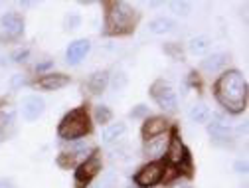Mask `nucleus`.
Returning a JSON list of instances; mask_svg holds the SVG:
<instances>
[{
	"label": "nucleus",
	"instance_id": "obj_24",
	"mask_svg": "<svg viewBox=\"0 0 249 188\" xmlns=\"http://www.w3.org/2000/svg\"><path fill=\"white\" fill-rule=\"evenodd\" d=\"M89 150H91L89 143H85V141H79V143H75V147H73L71 154H73V156H89V154H87Z\"/></svg>",
	"mask_w": 249,
	"mask_h": 188
},
{
	"label": "nucleus",
	"instance_id": "obj_14",
	"mask_svg": "<svg viewBox=\"0 0 249 188\" xmlns=\"http://www.w3.org/2000/svg\"><path fill=\"white\" fill-rule=\"evenodd\" d=\"M166 129H168V119H164V117H150L142 125V137L146 141V139H152V137H157L160 133H166Z\"/></svg>",
	"mask_w": 249,
	"mask_h": 188
},
{
	"label": "nucleus",
	"instance_id": "obj_21",
	"mask_svg": "<svg viewBox=\"0 0 249 188\" xmlns=\"http://www.w3.org/2000/svg\"><path fill=\"white\" fill-rule=\"evenodd\" d=\"M95 119H97V123L105 125V123H109L113 119V113H111V109L107 105H99V107H95Z\"/></svg>",
	"mask_w": 249,
	"mask_h": 188
},
{
	"label": "nucleus",
	"instance_id": "obj_23",
	"mask_svg": "<svg viewBox=\"0 0 249 188\" xmlns=\"http://www.w3.org/2000/svg\"><path fill=\"white\" fill-rule=\"evenodd\" d=\"M164 52L170 54L174 59H182V48H180V44L168 42V44H164Z\"/></svg>",
	"mask_w": 249,
	"mask_h": 188
},
{
	"label": "nucleus",
	"instance_id": "obj_15",
	"mask_svg": "<svg viewBox=\"0 0 249 188\" xmlns=\"http://www.w3.org/2000/svg\"><path fill=\"white\" fill-rule=\"evenodd\" d=\"M230 56L224 54V52H217V54H212L208 56L206 59H202V70L204 72H220L226 64H228Z\"/></svg>",
	"mask_w": 249,
	"mask_h": 188
},
{
	"label": "nucleus",
	"instance_id": "obj_7",
	"mask_svg": "<svg viewBox=\"0 0 249 188\" xmlns=\"http://www.w3.org/2000/svg\"><path fill=\"white\" fill-rule=\"evenodd\" d=\"M208 133H210V137L215 145H228L233 139V129L220 115H215V119H212L208 123Z\"/></svg>",
	"mask_w": 249,
	"mask_h": 188
},
{
	"label": "nucleus",
	"instance_id": "obj_18",
	"mask_svg": "<svg viewBox=\"0 0 249 188\" xmlns=\"http://www.w3.org/2000/svg\"><path fill=\"white\" fill-rule=\"evenodd\" d=\"M124 133H127V125H124L123 121H119V123L109 125V127L103 131L101 139H103V143H105V145H113V143H115V141H119Z\"/></svg>",
	"mask_w": 249,
	"mask_h": 188
},
{
	"label": "nucleus",
	"instance_id": "obj_5",
	"mask_svg": "<svg viewBox=\"0 0 249 188\" xmlns=\"http://www.w3.org/2000/svg\"><path fill=\"white\" fill-rule=\"evenodd\" d=\"M101 165H103V161H101V152L99 150H93L87 159L77 167V170H75V184L81 188V186H85V184H89L93 178H95L99 172H101Z\"/></svg>",
	"mask_w": 249,
	"mask_h": 188
},
{
	"label": "nucleus",
	"instance_id": "obj_1",
	"mask_svg": "<svg viewBox=\"0 0 249 188\" xmlns=\"http://www.w3.org/2000/svg\"><path fill=\"white\" fill-rule=\"evenodd\" d=\"M213 91H215V99L220 101V105L226 111H230L233 115L245 111L247 81L237 70H231V72H226L224 75H220V79L213 85Z\"/></svg>",
	"mask_w": 249,
	"mask_h": 188
},
{
	"label": "nucleus",
	"instance_id": "obj_4",
	"mask_svg": "<svg viewBox=\"0 0 249 188\" xmlns=\"http://www.w3.org/2000/svg\"><path fill=\"white\" fill-rule=\"evenodd\" d=\"M150 97L157 101V105L164 111H176V107H178L176 93H174L172 85L164 79H157L150 85Z\"/></svg>",
	"mask_w": 249,
	"mask_h": 188
},
{
	"label": "nucleus",
	"instance_id": "obj_25",
	"mask_svg": "<svg viewBox=\"0 0 249 188\" xmlns=\"http://www.w3.org/2000/svg\"><path fill=\"white\" fill-rule=\"evenodd\" d=\"M57 165H59V167H64V169H70V167L75 165V156H73L71 152H70V154H68V152L59 154V156H57Z\"/></svg>",
	"mask_w": 249,
	"mask_h": 188
},
{
	"label": "nucleus",
	"instance_id": "obj_31",
	"mask_svg": "<svg viewBox=\"0 0 249 188\" xmlns=\"http://www.w3.org/2000/svg\"><path fill=\"white\" fill-rule=\"evenodd\" d=\"M233 169H235V172H247V163L245 161H237L235 165H233Z\"/></svg>",
	"mask_w": 249,
	"mask_h": 188
},
{
	"label": "nucleus",
	"instance_id": "obj_13",
	"mask_svg": "<svg viewBox=\"0 0 249 188\" xmlns=\"http://www.w3.org/2000/svg\"><path fill=\"white\" fill-rule=\"evenodd\" d=\"M70 83V75L66 74H46L36 81V87L44 91H57L61 87H66Z\"/></svg>",
	"mask_w": 249,
	"mask_h": 188
},
{
	"label": "nucleus",
	"instance_id": "obj_11",
	"mask_svg": "<svg viewBox=\"0 0 249 188\" xmlns=\"http://www.w3.org/2000/svg\"><path fill=\"white\" fill-rule=\"evenodd\" d=\"M89 50H91V42H89V40H85V38L73 40V42L68 46V52H66L68 64H70V66H77L79 61L89 54Z\"/></svg>",
	"mask_w": 249,
	"mask_h": 188
},
{
	"label": "nucleus",
	"instance_id": "obj_19",
	"mask_svg": "<svg viewBox=\"0 0 249 188\" xmlns=\"http://www.w3.org/2000/svg\"><path fill=\"white\" fill-rule=\"evenodd\" d=\"M210 44H212V40H210L208 36H196V38L190 40L188 50H190L194 56H202V54H206V52L210 50Z\"/></svg>",
	"mask_w": 249,
	"mask_h": 188
},
{
	"label": "nucleus",
	"instance_id": "obj_6",
	"mask_svg": "<svg viewBox=\"0 0 249 188\" xmlns=\"http://www.w3.org/2000/svg\"><path fill=\"white\" fill-rule=\"evenodd\" d=\"M164 178V167L162 163H148L144 165L137 174H135V184L139 188H154L157 184H160Z\"/></svg>",
	"mask_w": 249,
	"mask_h": 188
},
{
	"label": "nucleus",
	"instance_id": "obj_16",
	"mask_svg": "<svg viewBox=\"0 0 249 188\" xmlns=\"http://www.w3.org/2000/svg\"><path fill=\"white\" fill-rule=\"evenodd\" d=\"M107 85H109V72H95L87 81V87L93 95H101L107 89Z\"/></svg>",
	"mask_w": 249,
	"mask_h": 188
},
{
	"label": "nucleus",
	"instance_id": "obj_8",
	"mask_svg": "<svg viewBox=\"0 0 249 188\" xmlns=\"http://www.w3.org/2000/svg\"><path fill=\"white\" fill-rule=\"evenodd\" d=\"M46 111V103L38 95H26L22 99V117L26 121H36Z\"/></svg>",
	"mask_w": 249,
	"mask_h": 188
},
{
	"label": "nucleus",
	"instance_id": "obj_33",
	"mask_svg": "<svg viewBox=\"0 0 249 188\" xmlns=\"http://www.w3.org/2000/svg\"><path fill=\"white\" fill-rule=\"evenodd\" d=\"M0 188H12L10 184H4V182H0Z\"/></svg>",
	"mask_w": 249,
	"mask_h": 188
},
{
	"label": "nucleus",
	"instance_id": "obj_29",
	"mask_svg": "<svg viewBox=\"0 0 249 188\" xmlns=\"http://www.w3.org/2000/svg\"><path fill=\"white\" fill-rule=\"evenodd\" d=\"M28 56H30V50H16V52L12 54V59L16 61V64H22V61L28 59Z\"/></svg>",
	"mask_w": 249,
	"mask_h": 188
},
{
	"label": "nucleus",
	"instance_id": "obj_34",
	"mask_svg": "<svg viewBox=\"0 0 249 188\" xmlns=\"http://www.w3.org/2000/svg\"><path fill=\"white\" fill-rule=\"evenodd\" d=\"M0 141H2V131H0Z\"/></svg>",
	"mask_w": 249,
	"mask_h": 188
},
{
	"label": "nucleus",
	"instance_id": "obj_17",
	"mask_svg": "<svg viewBox=\"0 0 249 188\" xmlns=\"http://www.w3.org/2000/svg\"><path fill=\"white\" fill-rule=\"evenodd\" d=\"M174 28H176V22L168 16H159L148 22V30L152 34H166V32H172Z\"/></svg>",
	"mask_w": 249,
	"mask_h": 188
},
{
	"label": "nucleus",
	"instance_id": "obj_28",
	"mask_svg": "<svg viewBox=\"0 0 249 188\" xmlns=\"http://www.w3.org/2000/svg\"><path fill=\"white\" fill-rule=\"evenodd\" d=\"M52 68H53V59H44V61H38L36 64V72L38 74H44V72H48Z\"/></svg>",
	"mask_w": 249,
	"mask_h": 188
},
{
	"label": "nucleus",
	"instance_id": "obj_2",
	"mask_svg": "<svg viewBox=\"0 0 249 188\" xmlns=\"http://www.w3.org/2000/svg\"><path fill=\"white\" fill-rule=\"evenodd\" d=\"M137 10L127 2H109L105 14V36H123L129 34L137 24Z\"/></svg>",
	"mask_w": 249,
	"mask_h": 188
},
{
	"label": "nucleus",
	"instance_id": "obj_22",
	"mask_svg": "<svg viewBox=\"0 0 249 188\" xmlns=\"http://www.w3.org/2000/svg\"><path fill=\"white\" fill-rule=\"evenodd\" d=\"M170 8L178 16H188L190 14V2H184V0H174V2H170Z\"/></svg>",
	"mask_w": 249,
	"mask_h": 188
},
{
	"label": "nucleus",
	"instance_id": "obj_27",
	"mask_svg": "<svg viewBox=\"0 0 249 188\" xmlns=\"http://www.w3.org/2000/svg\"><path fill=\"white\" fill-rule=\"evenodd\" d=\"M124 85H127V75H124V74H117V75L113 77V87L119 91V89H123Z\"/></svg>",
	"mask_w": 249,
	"mask_h": 188
},
{
	"label": "nucleus",
	"instance_id": "obj_26",
	"mask_svg": "<svg viewBox=\"0 0 249 188\" xmlns=\"http://www.w3.org/2000/svg\"><path fill=\"white\" fill-rule=\"evenodd\" d=\"M146 115H148V107L142 105V103L137 105V107L131 111V117H133V119H142V117H146Z\"/></svg>",
	"mask_w": 249,
	"mask_h": 188
},
{
	"label": "nucleus",
	"instance_id": "obj_20",
	"mask_svg": "<svg viewBox=\"0 0 249 188\" xmlns=\"http://www.w3.org/2000/svg\"><path fill=\"white\" fill-rule=\"evenodd\" d=\"M190 119L194 123H208L210 121V109L206 103H196L192 109H190Z\"/></svg>",
	"mask_w": 249,
	"mask_h": 188
},
{
	"label": "nucleus",
	"instance_id": "obj_9",
	"mask_svg": "<svg viewBox=\"0 0 249 188\" xmlns=\"http://www.w3.org/2000/svg\"><path fill=\"white\" fill-rule=\"evenodd\" d=\"M0 28L8 38H18L24 34V20L18 12H8L0 18Z\"/></svg>",
	"mask_w": 249,
	"mask_h": 188
},
{
	"label": "nucleus",
	"instance_id": "obj_12",
	"mask_svg": "<svg viewBox=\"0 0 249 188\" xmlns=\"http://www.w3.org/2000/svg\"><path fill=\"white\" fill-rule=\"evenodd\" d=\"M166 147H168V135L160 133L157 137L144 141V154L152 156V159H160V156H164V152H166Z\"/></svg>",
	"mask_w": 249,
	"mask_h": 188
},
{
	"label": "nucleus",
	"instance_id": "obj_32",
	"mask_svg": "<svg viewBox=\"0 0 249 188\" xmlns=\"http://www.w3.org/2000/svg\"><path fill=\"white\" fill-rule=\"evenodd\" d=\"M174 188H192L190 184H180V186H174Z\"/></svg>",
	"mask_w": 249,
	"mask_h": 188
},
{
	"label": "nucleus",
	"instance_id": "obj_10",
	"mask_svg": "<svg viewBox=\"0 0 249 188\" xmlns=\"http://www.w3.org/2000/svg\"><path fill=\"white\" fill-rule=\"evenodd\" d=\"M186 154H188V149L182 145L178 133L174 131L172 137L168 139V147H166V152H164L168 165H176V167H178V165L184 161V156H186Z\"/></svg>",
	"mask_w": 249,
	"mask_h": 188
},
{
	"label": "nucleus",
	"instance_id": "obj_30",
	"mask_svg": "<svg viewBox=\"0 0 249 188\" xmlns=\"http://www.w3.org/2000/svg\"><path fill=\"white\" fill-rule=\"evenodd\" d=\"M79 22H81V18H79V16H70V18H66V26H68V30L77 28V26H79Z\"/></svg>",
	"mask_w": 249,
	"mask_h": 188
},
{
	"label": "nucleus",
	"instance_id": "obj_3",
	"mask_svg": "<svg viewBox=\"0 0 249 188\" xmlns=\"http://www.w3.org/2000/svg\"><path fill=\"white\" fill-rule=\"evenodd\" d=\"M91 131V119L85 107H77L73 111H70L64 119H61L59 127H57V135L66 141H77L81 137H85Z\"/></svg>",
	"mask_w": 249,
	"mask_h": 188
}]
</instances>
